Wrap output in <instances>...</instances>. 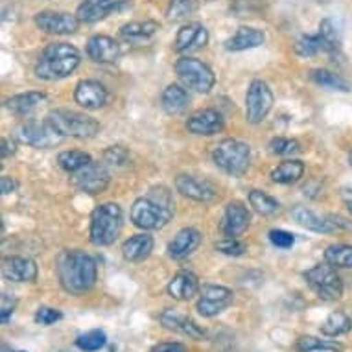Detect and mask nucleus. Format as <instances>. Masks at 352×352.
<instances>
[{"label": "nucleus", "mask_w": 352, "mask_h": 352, "mask_svg": "<svg viewBox=\"0 0 352 352\" xmlns=\"http://www.w3.org/2000/svg\"><path fill=\"white\" fill-rule=\"evenodd\" d=\"M15 306H17V299H13L12 295L4 294L2 295V305H0V319L2 324L10 323L13 312H15Z\"/></svg>", "instance_id": "nucleus-48"}, {"label": "nucleus", "mask_w": 352, "mask_h": 352, "mask_svg": "<svg viewBox=\"0 0 352 352\" xmlns=\"http://www.w3.org/2000/svg\"><path fill=\"white\" fill-rule=\"evenodd\" d=\"M63 137L87 140L100 133V122L85 113L70 109H56L47 118Z\"/></svg>", "instance_id": "nucleus-5"}, {"label": "nucleus", "mask_w": 352, "mask_h": 352, "mask_svg": "<svg viewBox=\"0 0 352 352\" xmlns=\"http://www.w3.org/2000/svg\"><path fill=\"white\" fill-rule=\"evenodd\" d=\"M34 21L37 28L52 35H70L80 28L78 15L65 12H41Z\"/></svg>", "instance_id": "nucleus-14"}, {"label": "nucleus", "mask_w": 352, "mask_h": 352, "mask_svg": "<svg viewBox=\"0 0 352 352\" xmlns=\"http://www.w3.org/2000/svg\"><path fill=\"white\" fill-rule=\"evenodd\" d=\"M234 300L232 289L226 286H216V284H207L199 289V300H197V312L203 318H214L223 310H227Z\"/></svg>", "instance_id": "nucleus-11"}, {"label": "nucleus", "mask_w": 352, "mask_h": 352, "mask_svg": "<svg viewBox=\"0 0 352 352\" xmlns=\"http://www.w3.org/2000/svg\"><path fill=\"white\" fill-rule=\"evenodd\" d=\"M47 102V94L41 93V91H28V93L17 94V96H12V98L6 100V109L13 115L26 116L32 115L37 107Z\"/></svg>", "instance_id": "nucleus-27"}, {"label": "nucleus", "mask_w": 352, "mask_h": 352, "mask_svg": "<svg viewBox=\"0 0 352 352\" xmlns=\"http://www.w3.org/2000/svg\"><path fill=\"white\" fill-rule=\"evenodd\" d=\"M264 41H266V35L262 30L242 26V28H238V32L232 35L231 39L227 41L226 48L231 52H243V50H253V48L262 47Z\"/></svg>", "instance_id": "nucleus-26"}, {"label": "nucleus", "mask_w": 352, "mask_h": 352, "mask_svg": "<svg viewBox=\"0 0 352 352\" xmlns=\"http://www.w3.org/2000/svg\"><path fill=\"white\" fill-rule=\"evenodd\" d=\"M105 343H107V336L100 329L89 330L85 334L78 336V340H76V346L81 352H98L100 349H104Z\"/></svg>", "instance_id": "nucleus-40"}, {"label": "nucleus", "mask_w": 352, "mask_h": 352, "mask_svg": "<svg viewBox=\"0 0 352 352\" xmlns=\"http://www.w3.org/2000/svg\"><path fill=\"white\" fill-rule=\"evenodd\" d=\"M58 162L65 172L78 173L93 162V157L89 155V153H85V151L69 150V151H61V153H59Z\"/></svg>", "instance_id": "nucleus-34"}, {"label": "nucleus", "mask_w": 352, "mask_h": 352, "mask_svg": "<svg viewBox=\"0 0 352 352\" xmlns=\"http://www.w3.org/2000/svg\"><path fill=\"white\" fill-rule=\"evenodd\" d=\"M0 190H2L4 196L13 194V192L17 190V181L10 177V175H2V179H0Z\"/></svg>", "instance_id": "nucleus-50"}, {"label": "nucleus", "mask_w": 352, "mask_h": 352, "mask_svg": "<svg viewBox=\"0 0 352 352\" xmlns=\"http://www.w3.org/2000/svg\"><path fill=\"white\" fill-rule=\"evenodd\" d=\"M120 54V43L109 35H93L87 41V56L96 63H115Z\"/></svg>", "instance_id": "nucleus-18"}, {"label": "nucleus", "mask_w": 352, "mask_h": 352, "mask_svg": "<svg viewBox=\"0 0 352 352\" xmlns=\"http://www.w3.org/2000/svg\"><path fill=\"white\" fill-rule=\"evenodd\" d=\"M273 93L266 81L253 80L245 94V118L249 124H262L273 109Z\"/></svg>", "instance_id": "nucleus-10"}, {"label": "nucleus", "mask_w": 352, "mask_h": 352, "mask_svg": "<svg viewBox=\"0 0 352 352\" xmlns=\"http://www.w3.org/2000/svg\"><path fill=\"white\" fill-rule=\"evenodd\" d=\"M151 352H188L183 343H173V341H168V343H159L151 349Z\"/></svg>", "instance_id": "nucleus-49"}, {"label": "nucleus", "mask_w": 352, "mask_h": 352, "mask_svg": "<svg viewBox=\"0 0 352 352\" xmlns=\"http://www.w3.org/2000/svg\"><path fill=\"white\" fill-rule=\"evenodd\" d=\"M295 351L297 352H341L340 343L334 341L318 340L314 336H302L295 343Z\"/></svg>", "instance_id": "nucleus-36"}, {"label": "nucleus", "mask_w": 352, "mask_h": 352, "mask_svg": "<svg viewBox=\"0 0 352 352\" xmlns=\"http://www.w3.org/2000/svg\"><path fill=\"white\" fill-rule=\"evenodd\" d=\"M295 54L300 58H316L319 54H330V48L327 45V41L318 35H302L300 39L295 43Z\"/></svg>", "instance_id": "nucleus-32"}, {"label": "nucleus", "mask_w": 352, "mask_h": 352, "mask_svg": "<svg viewBox=\"0 0 352 352\" xmlns=\"http://www.w3.org/2000/svg\"><path fill=\"white\" fill-rule=\"evenodd\" d=\"M305 175V164L297 159H288L280 162L272 172V179L278 185H294Z\"/></svg>", "instance_id": "nucleus-31"}, {"label": "nucleus", "mask_w": 352, "mask_h": 352, "mask_svg": "<svg viewBox=\"0 0 352 352\" xmlns=\"http://www.w3.org/2000/svg\"><path fill=\"white\" fill-rule=\"evenodd\" d=\"M249 223H251V212L242 201H231L227 205L221 219V231L226 236L238 238L248 231Z\"/></svg>", "instance_id": "nucleus-17"}, {"label": "nucleus", "mask_w": 352, "mask_h": 352, "mask_svg": "<svg viewBox=\"0 0 352 352\" xmlns=\"http://www.w3.org/2000/svg\"><path fill=\"white\" fill-rule=\"evenodd\" d=\"M199 243H201V232L197 229H192V227H185L173 236V240L168 245V253L172 258L183 260L190 256L199 248Z\"/></svg>", "instance_id": "nucleus-23"}, {"label": "nucleus", "mask_w": 352, "mask_h": 352, "mask_svg": "<svg viewBox=\"0 0 352 352\" xmlns=\"http://www.w3.org/2000/svg\"><path fill=\"white\" fill-rule=\"evenodd\" d=\"M270 151L273 155L288 157L294 155L297 151H300V144L295 139H284V137H277L270 142Z\"/></svg>", "instance_id": "nucleus-43"}, {"label": "nucleus", "mask_w": 352, "mask_h": 352, "mask_svg": "<svg viewBox=\"0 0 352 352\" xmlns=\"http://www.w3.org/2000/svg\"><path fill=\"white\" fill-rule=\"evenodd\" d=\"M199 278L192 272H179L168 284V295L175 300H190L199 294Z\"/></svg>", "instance_id": "nucleus-24"}, {"label": "nucleus", "mask_w": 352, "mask_h": 352, "mask_svg": "<svg viewBox=\"0 0 352 352\" xmlns=\"http://www.w3.org/2000/svg\"><path fill=\"white\" fill-rule=\"evenodd\" d=\"M111 181V170L104 162H91L81 172L76 173L74 185L85 194H102Z\"/></svg>", "instance_id": "nucleus-13"}, {"label": "nucleus", "mask_w": 352, "mask_h": 352, "mask_svg": "<svg viewBox=\"0 0 352 352\" xmlns=\"http://www.w3.org/2000/svg\"><path fill=\"white\" fill-rule=\"evenodd\" d=\"M131 162V155L126 148L122 146H111L104 151V164L109 170H120V168H127Z\"/></svg>", "instance_id": "nucleus-41"}, {"label": "nucleus", "mask_w": 352, "mask_h": 352, "mask_svg": "<svg viewBox=\"0 0 352 352\" xmlns=\"http://www.w3.org/2000/svg\"><path fill=\"white\" fill-rule=\"evenodd\" d=\"M175 188L185 197H190L194 201L208 203L214 201L218 196L216 186L207 179H199L194 175H177L175 177Z\"/></svg>", "instance_id": "nucleus-16"}, {"label": "nucleus", "mask_w": 352, "mask_h": 352, "mask_svg": "<svg viewBox=\"0 0 352 352\" xmlns=\"http://www.w3.org/2000/svg\"><path fill=\"white\" fill-rule=\"evenodd\" d=\"M226 122L223 116L216 109H199L192 113L186 120V129L194 135H203V137H212L223 131Z\"/></svg>", "instance_id": "nucleus-15"}, {"label": "nucleus", "mask_w": 352, "mask_h": 352, "mask_svg": "<svg viewBox=\"0 0 352 352\" xmlns=\"http://www.w3.org/2000/svg\"><path fill=\"white\" fill-rule=\"evenodd\" d=\"M122 214L120 205L116 203H104L94 208L91 216V229H89V238L96 248H105L115 243L122 231Z\"/></svg>", "instance_id": "nucleus-4"}, {"label": "nucleus", "mask_w": 352, "mask_h": 352, "mask_svg": "<svg viewBox=\"0 0 352 352\" xmlns=\"http://www.w3.org/2000/svg\"><path fill=\"white\" fill-rule=\"evenodd\" d=\"M63 318V314L56 310V308H48V306H43L35 314V323L41 324V327H50V324H56L59 319Z\"/></svg>", "instance_id": "nucleus-45"}, {"label": "nucleus", "mask_w": 352, "mask_h": 352, "mask_svg": "<svg viewBox=\"0 0 352 352\" xmlns=\"http://www.w3.org/2000/svg\"><path fill=\"white\" fill-rule=\"evenodd\" d=\"M324 260L334 267H352V245L338 243L324 251Z\"/></svg>", "instance_id": "nucleus-39"}, {"label": "nucleus", "mask_w": 352, "mask_h": 352, "mask_svg": "<svg viewBox=\"0 0 352 352\" xmlns=\"http://www.w3.org/2000/svg\"><path fill=\"white\" fill-rule=\"evenodd\" d=\"M319 34L327 41V45L330 48V56H336V54L341 50V39L340 34H338V30H336L334 23L330 21V19H324L323 23L319 24Z\"/></svg>", "instance_id": "nucleus-42"}, {"label": "nucleus", "mask_w": 352, "mask_h": 352, "mask_svg": "<svg viewBox=\"0 0 352 352\" xmlns=\"http://www.w3.org/2000/svg\"><path fill=\"white\" fill-rule=\"evenodd\" d=\"M175 74L179 76L181 83L186 89H192L199 94H207L212 91L216 83V76L207 65L190 56H183L175 63Z\"/></svg>", "instance_id": "nucleus-7"}, {"label": "nucleus", "mask_w": 352, "mask_h": 352, "mask_svg": "<svg viewBox=\"0 0 352 352\" xmlns=\"http://www.w3.org/2000/svg\"><path fill=\"white\" fill-rule=\"evenodd\" d=\"M270 242L278 249H289L294 248L295 236L284 229H273V231H270Z\"/></svg>", "instance_id": "nucleus-46"}, {"label": "nucleus", "mask_w": 352, "mask_h": 352, "mask_svg": "<svg viewBox=\"0 0 352 352\" xmlns=\"http://www.w3.org/2000/svg\"><path fill=\"white\" fill-rule=\"evenodd\" d=\"M310 78H312L314 83H318L319 87L329 89V91H340V93H349V91H352L351 83L345 78H341L340 74L332 72V70L316 69L310 72Z\"/></svg>", "instance_id": "nucleus-33"}, {"label": "nucleus", "mask_w": 352, "mask_h": 352, "mask_svg": "<svg viewBox=\"0 0 352 352\" xmlns=\"http://www.w3.org/2000/svg\"><path fill=\"white\" fill-rule=\"evenodd\" d=\"M175 212L172 192L166 186H153L144 197H139L131 207V221L144 231H157L170 223Z\"/></svg>", "instance_id": "nucleus-2"}, {"label": "nucleus", "mask_w": 352, "mask_h": 352, "mask_svg": "<svg viewBox=\"0 0 352 352\" xmlns=\"http://www.w3.org/2000/svg\"><path fill=\"white\" fill-rule=\"evenodd\" d=\"M345 203H346V208H349L352 214V190H351V194H349V192L345 194Z\"/></svg>", "instance_id": "nucleus-52"}, {"label": "nucleus", "mask_w": 352, "mask_h": 352, "mask_svg": "<svg viewBox=\"0 0 352 352\" xmlns=\"http://www.w3.org/2000/svg\"><path fill=\"white\" fill-rule=\"evenodd\" d=\"M15 139L26 146L37 148V150H48L58 146L63 140V135L48 120L45 122H24L15 129Z\"/></svg>", "instance_id": "nucleus-9"}, {"label": "nucleus", "mask_w": 352, "mask_h": 352, "mask_svg": "<svg viewBox=\"0 0 352 352\" xmlns=\"http://www.w3.org/2000/svg\"><path fill=\"white\" fill-rule=\"evenodd\" d=\"M161 102L162 109L166 111L168 115H181V113H185L188 104H190V94L186 93L185 87L172 83L162 91Z\"/></svg>", "instance_id": "nucleus-29"}, {"label": "nucleus", "mask_w": 352, "mask_h": 352, "mask_svg": "<svg viewBox=\"0 0 352 352\" xmlns=\"http://www.w3.org/2000/svg\"><path fill=\"white\" fill-rule=\"evenodd\" d=\"M249 203H251V207H253L258 214H262V216H273V214H277L278 208H280V205H278V201L275 197H272L270 194H266V192L262 190H251V194H249Z\"/></svg>", "instance_id": "nucleus-38"}, {"label": "nucleus", "mask_w": 352, "mask_h": 352, "mask_svg": "<svg viewBox=\"0 0 352 352\" xmlns=\"http://www.w3.org/2000/svg\"><path fill=\"white\" fill-rule=\"evenodd\" d=\"M197 8H199V0H170L166 17L172 23H179L190 17L192 13H196Z\"/></svg>", "instance_id": "nucleus-37"}, {"label": "nucleus", "mask_w": 352, "mask_h": 352, "mask_svg": "<svg viewBox=\"0 0 352 352\" xmlns=\"http://www.w3.org/2000/svg\"><path fill=\"white\" fill-rule=\"evenodd\" d=\"M349 162H351V166H352V151H351V155H349Z\"/></svg>", "instance_id": "nucleus-53"}, {"label": "nucleus", "mask_w": 352, "mask_h": 352, "mask_svg": "<svg viewBox=\"0 0 352 352\" xmlns=\"http://www.w3.org/2000/svg\"><path fill=\"white\" fill-rule=\"evenodd\" d=\"M56 270H58L59 283L65 292L70 295L87 294L98 278L96 260L80 249L63 251L59 254Z\"/></svg>", "instance_id": "nucleus-1"}, {"label": "nucleus", "mask_w": 352, "mask_h": 352, "mask_svg": "<svg viewBox=\"0 0 352 352\" xmlns=\"http://www.w3.org/2000/svg\"><path fill=\"white\" fill-rule=\"evenodd\" d=\"M74 100L83 109H100L107 102V89L96 80H83L76 85Z\"/></svg>", "instance_id": "nucleus-20"}, {"label": "nucleus", "mask_w": 352, "mask_h": 352, "mask_svg": "<svg viewBox=\"0 0 352 352\" xmlns=\"http://www.w3.org/2000/svg\"><path fill=\"white\" fill-rule=\"evenodd\" d=\"M305 280L316 292L319 299L338 300L343 295V283H341L340 275L336 273V267L330 266L329 262L318 264L312 270H308L305 273Z\"/></svg>", "instance_id": "nucleus-8"}, {"label": "nucleus", "mask_w": 352, "mask_h": 352, "mask_svg": "<svg viewBox=\"0 0 352 352\" xmlns=\"http://www.w3.org/2000/svg\"><path fill=\"white\" fill-rule=\"evenodd\" d=\"M216 249H218L219 253L229 254V256H242V254L245 253V245H243L238 238L231 236L219 240V242L216 243Z\"/></svg>", "instance_id": "nucleus-44"}, {"label": "nucleus", "mask_w": 352, "mask_h": 352, "mask_svg": "<svg viewBox=\"0 0 352 352\" xmlns=\"http://www.w3.org/2000/svg\"><path fill=\"white\" fill-rule=\"evenodd\" d=\"M292 216L299 223V226L306 227L314 232H321V234H330V232L338 231V226H336L332 218H323V216H318L316 212H312L310 208L306 207H294L292 208Z\"/></svg>", "instance_id": "nucleus-25"}, {"label": "nucleus", "mask_w": 352, "mask_h": 352, "mask_svg": "<svg viewBox=\"0 0 352 352\" xmlns=\"http://www.w3.org/2000/svg\"><path fill=\"white\" fill-rule=\"evenodd\" d=\"M17 352H26V351H17Z\"/></svg>", "instance_id": "nucleus-54"}, {"label": "nucleus", "mask_w": 352, "mask_h": 352, "mask_svg": "<svg viewBox=\"0 0 352 352\" xmlns=\"http://www.w3.org/2000/svg\"><path fill=\"white\" fill-rule=\"evenodd\" d=\"M208 43L207 28L199 23H188L177 32L173 50L177 54H186L192 50H199Z\"/></svg>", "instance_id": "nucleus-19"}, {"label": "nucleus", "mask_w": 352, "mask_h": 352, "mask_svg": "<svg viewBox=\"0 0 352 352\" xmlns=\"http://www.w3.org/2000/svg\"><path fill=\"white\" fill-rule=\"evenodd\" d=\"M129 6H131V0H83L78 6L76 15L80 19V23L93 24L109 17L113 13L124 12Z\"/></svg>", "instance_id": "nucleus-12"}, {"label": "nucleus", "mask_w": 352, "mask_h": 352, "mask_svg": "<svg viewBox=\"0 0 352 352\" xmlns=\"http://www.w3.org/2000/svg\"><path fill=\"white\" fill-rule=\"evenodd\" d=\"M81 63L80 50L69 43H52L48 45L35 65V74L41 80H63L74 72Z\"/></svg>", "instance_id": "nucleus-3"}, {"label": "nucleus", "mask_w": 352, "mask_h": 352, "mask_svg": "<svg viewBox=\"0 0 352 352\" xmlns=\"http://www.w3.org/2000/svg\"><path fill=\"white\" fill-rule=\"evenodd\" d=\"M159 28L161 24L155 21H135V23H127L122 26L120 37L129 43H144L151 39L159 32Z\"/></svg>", "instance_id": "nucleus-30"}, {"label": "nucleus", "mask_w": 352, "mask_h": 352, "mask_svg": "<svg viewBox=\"0 0 352 352\" xmlns=\"http://www.w3.org/2000/svg\"><path fill=\"white\" fill-rule=\"evenodd\" d=\"M153 238L150 234H135V236L127 238L126 242L122 243V254H124V258L129 260V262H142L151 254L153 251Z\"/></svg>", "instance_id": "nucleus-28"}, {"label": "nucleus", "mask_w": 352, "mask_h": 352, "mask_svg": "<svg viewBox=\"0 0 352 352\" xmlns=\"http://www.w3.org/2000/svg\"><path fill=\"white\" fill-rule=\"evenodd\" d=\"M260 4L258 0H236L234 4H232L231 12L236 13V17H245V15H253V13L260 12Z\"/></svg>", "instance_id": "nucleus-47"}, {"label": "nucleus", "mask_w": 352, "mask_h": 352, "mask_svg": "<svg viewBox=\"0 0 352 352\" xmlns=\"http://www.w3.org/2000/svg\"><path fill=\"white\" fill-rule=\"evenodd\" d=\"M2 275L13 283H34L37 278V264L26 256H8L2 262Z\"/></svg>", "instance_id": "nucleus-22"}, {"label": "nucleus", "mask_w": 352, "mask_h": 352, "mask_svg": "<svg viewBox=\"0 0 352 352\" xmlns=\"http://www.w3.org/2000/svg\"><path fill=\"white\" fill-rule=\"evenodd\" d=\"M15 153V142H12L10 139H2V150H0V155L2 159H8Z\"/></svg>", "instance_id": "nucleus-51"}, {"label": "nucleus", "mask_w": 352, "mask_h": 352, "mask_svg": "<svg viewBox=\"0 0 352 352\" xmlns=\"http://www.w3.org/2000/svg\"><path fill=\"white\" fill-rule=\"evenodd\" d=\"M161 323L164 329L172 330V332H179L183 336H188L190 340L203 341L207 338V332L194 321V319L186 318L177 310H164L161 314Z\"/></svg>", "instance_id": "nucleus-21"}, {"label": "nucleus", "mask_w": 352, "mask_h": 352, "mask_svg": "<svg viewBox=\"0 0 352 352\" xmlns=\"http://www.w3.org/2000/svg\"><path fill=\"white\" fill-rule=\"evenodd\" d=\"M352 319L345 312H332L321 324V334L329 338H338L346 332H351Z\"/></svg>", "instance_id": "nucleus-35"}, {"label": "nucleus", "mask_w": 352, "mask_h": 352, "mask_svg": "<svg viewBox=\"0 0 352 352\" xmlns=\"http://www.w3.org/2000/svg\"><path fill=\"white\" fill-rule=\"evenodd\" d=\"M212 159L219 170H223L232 177H240L248 172L249 162H251V150L245 142L226 139L214 148Z\"/></svg>", "instance_id": "nucleus-6"}]
</instances>
